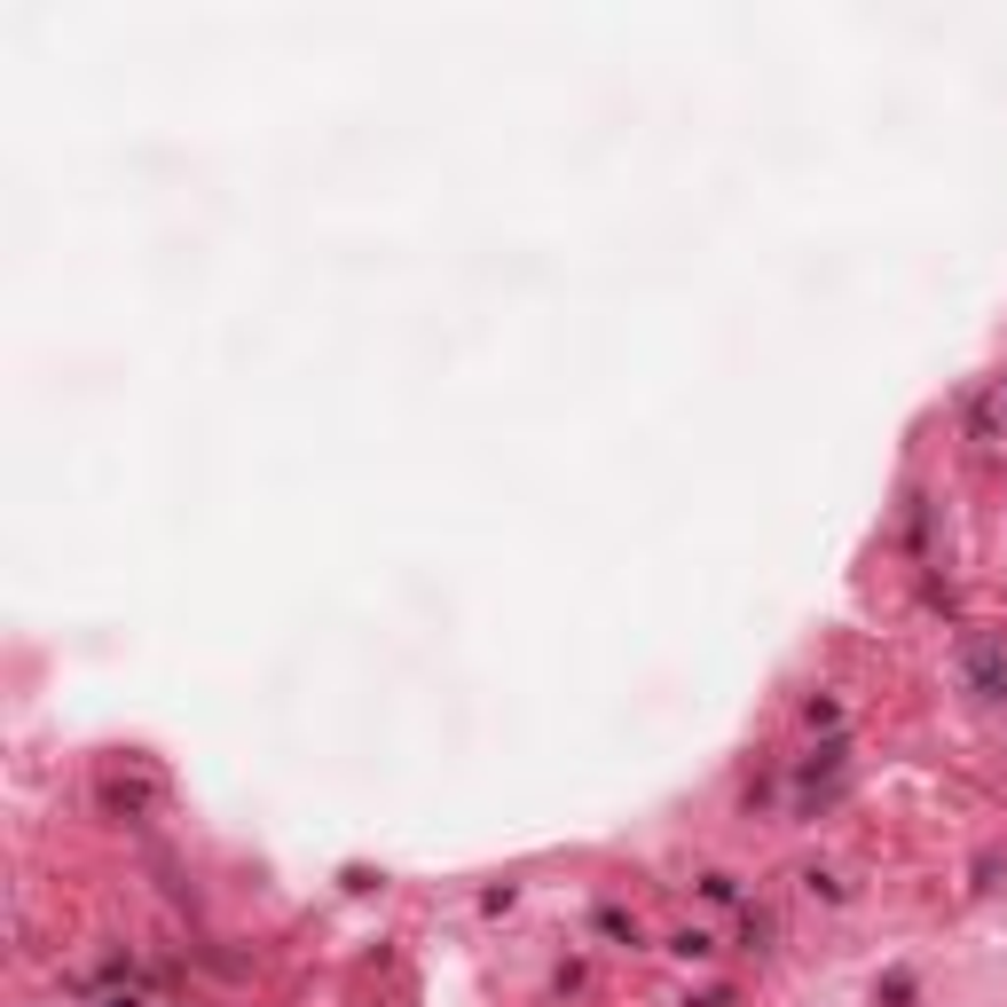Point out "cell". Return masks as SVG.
<instances>
[{
    "mask_svg": "<svg viewBox=\"0 0 1007 1007\" xmlns=\"http://www.w3.org/2000/svg\"><path fill=\"white\" fill-rule=\"evenodd\" d=\"M960 677H968V693H1007V637H968V646H960Z\"/></svg>",
    "mask_w": 1007,
    "mask_h": 1007,
    "instance_id": "6da1fadb",
    "label": "cell"
},
{
    "mask_svg": "<svg viewBox=\"0 0 1007 1007\" xmlns=\"http://www.w3.org/2000/svg\"><path fill=\"white\" fill-rule=\"evenodd\" d=\"M874 999H890V1007H905V999H913V977H882V992Z\"/></svg>",
    "mask_w": 1007,
    "mask_h": 1007,
    "instance_id": "7a4b0ae2",
    "label": "cell"
},
{
    "mask_svg": "<svg viewBox=\"0 0 1007 1007\" xmlns=\"http://www.w3.org/2000/svg\"><path fill=\"white\" fill-rule=\"evenodd\" d=\"M103 1007H142V999H134V992H111V999H103Z\"/></svg>",
    "mask_w": 1007,
    "mask_h": 1007,
    "instance_id": "3957f363",
    "label": "cell"
}]
</instances>
